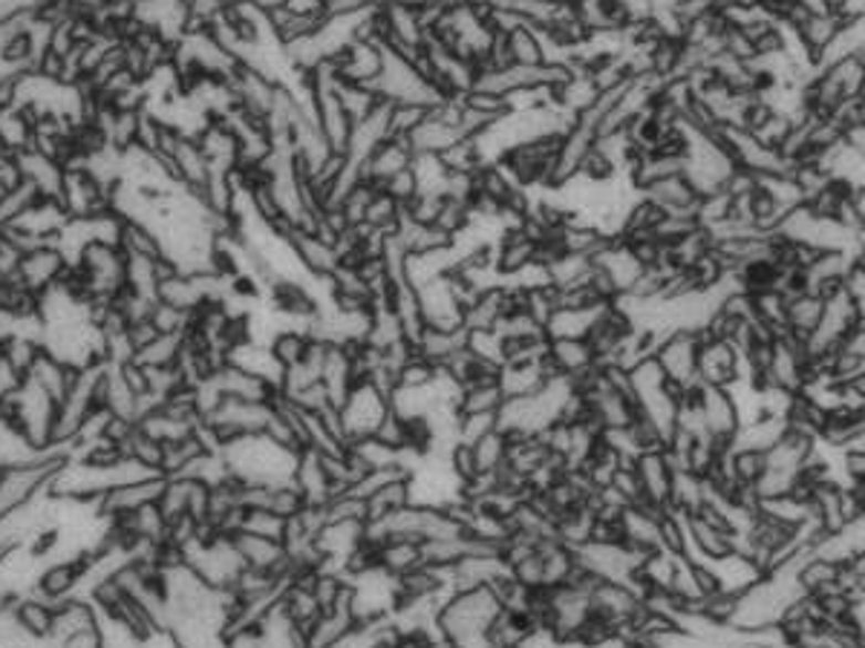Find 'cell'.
I'll return each mask as SVG.
<instances>
[{"label":"cell","mask_w":865,"mask_h":648,"mask_svg":"<svg viewBox=\"0 0 865 648\" xmlns=\"http://www.w3.org/2000/svg\"><path fill=\"white\" fill-rule=\"evenodd\" d=\"M220 456L226 461L231 479L240 484H292L298 473V459L301 452L278 445L269 436H240L231 438L220 447Z\"/></svg>","instance_id":"1"},{"label":"cell","mask_w":865,"mask_h":648,"mask_svg":"<svg viewBox=\"0 0 865 648\" xmlns=\"http://www.w3.org/2000/svg\"><path fill=\"white\" fill-rule=\"evenodd\" d=\"M506 605L491 585L450 594L439 612L441 640L450 648H491V631Z\"/></svg>","instance_id":"2"},{"label":"cell","mask_w":865,"mask_h":648,"mask_svg":"<svg viewBox=\"0 0 865 648\" xmlns=\"http://www.w3.org/2000/svg\"><path fill=\"white\" fill-rule=\"evenodd\" d=\"M3 404H7V418L12 421V427L35 450H61V447L52 445L59 401H52L41 386L32 384L30 378L18 380L9 393H3Z\"/></svg>","instance_id":"3"},{"label":"cell","mask_w":865,"mask_h":648,"mask_svg":"<svg viewBox=\"0 0 865 648\" xmlns=\"http://www.w3.org/2000/svg\"><path fill=\"white\" fill-rule=\"evenodd\" d=\"M698 352H701V332H673V335L660 337L658 349H655V360L660 364L669 384L681 395L692 393L701 378H698Z\"/></svg>","instance_id":"4"},{"label":"cell","mask_w":865,"mask_h":648,"mask_svg":"<svg viewBox=\"0 0 865 648\" xmlns=\"http://www.w3.org/2000/svg\"><path fill=\"white\" fill-rule=\"evenodd\" d=\"M337 412H341L346 441L355 445V441H364V438L375 436L378 424H382L384 416L389 412V398L384 393H378L369 380H358Z\"/></svg>","instance_id":"5"},{"label":"cell","mask_w":865,"mask_h":648,"mask_svg":"<svg viewBox=\"0 0 865 648\" xmlns=\"http://www.w3.org/2000/svg\"><path fill=\"white\" fill-rule=\"evenodd\" d=\"M692 398H696V407L698 412H701L707 436L721 447L733 445V438L739 436L741 430V412L733 393H730L727 386L698 384Z\"/></svg>","instance_id":"6"},{"label":"cell","mask_w":865,"mask_h":648,"mask_svg":"<svg viewBox=\"0 0 865 648\" xmlns=\"http://www.w3.org/2000/svg\"><path fill=\"white\" fill-rule=\"evenodd\" d=\"M70 271H73V265L66 263L61 248L55 242H41V245L23 251L21 260H18L15 280L27 292L41 297L44 292H50L52 285L64 283L70 278Z\"/></svg>","instance_id":"7"},{"label":"cell","mask_w":865,"mask_h":648,"mask_svg":"<svg viewBox=\"0 0 865 648\" xmlns=\"http://www.w3.org/2000/svg\"><path fill=\"white\" fill-rule=\"evenodd\" d=\"M592 265L601 271L603 278L609 280L617 297L635 292V285L640 283L646 271V265L632 254V248L626 245L621 237H612V240L592 257Z\"/></svg>","instance_id":"8"},{"label":"cell","mask_w":865,"mask_h":648,"mask_svg":"<svg viewBox=\"0 0 865 648\" xmlns=\"http://www.w3.org/2000/svg\"><path fill=\"white\" fill-rule=\"evenodd\" d=\"M698 378L701 384L733 386L744 378V360L741 352L725 337L701 335V352H698Z\"/></svg>","instance_id":"9"},{"label":"cell","mask_w":865,"mask_h":648,"mask_svg":"<svg viewBox=\"0 0 865 648\" xmlns=\"http://www.w3.org/2000/svg\"><path fill=\"white\" fill-rule=\"evenodd\" d=\"M87 556H66V560L50 562L46 568L38 571L32 590L41 594L50 603L61 605L66 599L81 597V583H84V571H87Z\"/></svg>","instance_id":"10"},{"label":"cell","mask_w":865,"mask_h":648,"mask_svg":"<svg viewBox=\"0 0 865 648\" xmlns=\"http://www.w3.org/2000/svg\"><path fill=\"white\" fill-rule=\"evenodd\" d=\"M635 475L640 481L644 504L655 510H669L673 504V481L675 470L667 459V450H646L635 459Z\"/></svg>","instance_id":"11"},{"label":"cell","mask_w":865,"mask_h":648,"mask_svg":"<svg viewBox=\"0 0 865 648\" xmlns=\"http://www.w3.org/2000/svg\"><path fill=\"white\" fill-rule=\"evenodd\" d=\"M332 64H335L337 81L373 87L384 70V46L378 41H353L344 46L337 59H332Z\"/></svg>","instance_id":"12"},{"label":"cell","mask_w":865,"mask_h":648,"mask_svg":"<svg viewBox=\"0 0 865 648\" xmlns=\"http://www.w3.org/2000/svg\"><path fill=\"white\" fill-rule=\"evenodd\" d=\"M165 475H156V479L133 481V484H122V488L104 493L96 502L98 516H104L107 522H116V519L127 516L133 510L145 508V504L159 502L161 490H165Z\"/></svg>","instance_id":"13"},{"label":"cell","mask_w":865,"mask_h":648,"mask_svg":"<svg viewBox=\"0 0 865 648\" xmlns=\"http://www.w3.org/2000/svg\"><path fill=\"white\" fill-rule=\"evenodd\" d=\"M211 380L217 384L222 398H235V401L274 404L280 395L278 386H272L263 378H257V375H251V372L240 369V366L235 364H222L220 369L213 372Z\"/></svg>","instance_id":"14"},{"label":"cell","mask_w":865,"mask_h":648,"mask_svg":"<svg viewBox=\"0 0 865 648\" xmlns=\"http://www.w3.org/2000/svg\"><path fill=\"white\" fill-rule=\"evenodd\" d=\"M235 545L240 551L246 568L265 571V574L286 576L292 574V560L283 542L254 536V533H235Z\"/></svg>","instance_id":"15"},{"label":"cell","mask_w":865,"mask_h":648,"mask_svg":"<svg viewBox=\"0 0 865 648\" xmlns=\"http://www.w3.org/2000/svg\"><path fill=\"white\" fill-rule=\"evenodd\" d=\"M640 197L649 199L653 205H658L660 211L669 213V217H696L698 208V190L689 185V179L684 174L664 176L658 182L646 185L640 190Z\"/></svg>","instance_id":"16"},{"label":"cell","mask_w":865,"mask_h":648,"mask_svg":"<svg viewBox=\"0 0 865 648\" xmlns=\"http://www.w3.org/2000/svg\"><path fill=\"white\" fill-rule=\"evenodd\" d=\"M9 608H12V617H15V626L21 628V634L50 646L52 626H55V608H59V605L44 599L41 594H35V590H27V594L12 599Z\"/></svg>","instance_id":"17"},{"label":"cell","mask_w":865,"mask_h":648,"mask_svg":"<svg viewBox=\"0 0 865 648\" xmlns=\"http://www.w3.org/2000/svg\"><path fill=\"white\" fill-rule=\"evenodd\" d=\"M413 159H416V154H413L410 142L387 139L375 147L373 156L364 161V170H361V174H364V179H367V182H373L375 188H384V185H387L393 176L410 168Z\"/></svg>","instance_id":"18"},{"label":"cell","mask_w":865,"mask_h":648,"mask_svg":"<svg viewBox=\"0 0 865 648\" xmlns=\"http://www.w3.org/2000/svg\"><path fill=\"white\" fill-rule=\"evenodd\" d=\"M286 240L289 245L294 248V254H298V260L303 263V269H306L312 278H332V271L341 265L335 245L323 240L321 233L294 228Z\"/></svg>","instance_id":"19"},{"label":"cell","mask_w":865,"mask_h":648,"mask_svg":"<svg viewBox=\"0 0 865 648\" xmlns=\"http://www.w3.org/2000/svg\"><path fill=\"white\" fill-rule=\"evenodd\" d=\"M18 174L21 179L35 185L41 190V197L46 199H59L61 197V185H64V165L59 159H52V156L41 154L35 147L30 150H23V154L15 156Z\"/></svg>","instance_id":"20"},{"label":"cell","mask_w":865,"mask_h":648,"mask_svg":"<svg viewBox=\"0 0 865 648\" xmlns=\"http://www.w3.org/2000/svg\"><path fill=\"white\" fill-rule=\"evenodd\" d=\"M170 170H174V179H177L183 188L199 190L206 188V182L211 179V168H208V159L199 150L197 136H179L174 154H170Z\"/></svg>","instance_id":"21"},{"label":"cell","mask_w":865,"mask_h":648,"mask_svg":"<svg viewBox=\"0 0 865 648\" xmlns=\"http://www.w3.org/2000/svg\"><path fill=\"white\" fill-rule=\"evenodd\" d=\"M843 576H845V565L828 560V556L816 554V551H807L800 562V571H796V583H800L802 594H807V597H820V594H828V590L845 588Z\"/></svg>","instance_id":"22"},{"label":"cell","mask_w":865,"mask_h":648,"mask_svg":"<svg viewBox=\"0 0 865 648\" xmlns=\"http://www.w3.org/2000/svg\"><path fill=\"white\" fill-rule=\"evenodd\" d=\"M497 274L499 280H508L513 274H520L522 269H529V265L536 263V251H540V242L534 237L522 231H506L499 233L497 240Z\"/></svg>","instance_id":"23"},{"label":"cell","mask_w":865,"mask_h":648,"mask_svg":"<svg viewBox=\"0 0 865 648\" xmlns=\"http://www.w3.org/2000/svg\"><path fill=\"white\" fill-rule=\"evenodd\" d=\"M549 357L554 369L565 378H583L586 372H592L597 364L592 343L586 337H557L549 341Z\"/></svg>","instance_id":"24"},{"label":"cell","mask_w":865,"mask_h":648,"mask_svg":"<svg viewBox=\"0 0 865 648\" xmlns=\"http://www.w3.org/2000/svg\"><path fill=\"white\" fill-rule=\"evenodd\" d=\"M226 364L240 366V369L251 372V375H257V378L269 380V384L278 386V389L280 384H283V375H286V369L278 364V357L272 355V349H269L265 343H257V341L237 343L235 349L228 352Z\"/></svg>","instance_id":"25"},{"label":"cell","mask_w":865,"mask_h":648,"mask_svg":"<svg viewBox=\"0 0 865 648\" xmlns=\"http://www.w3.org/2000/svg\"><path fill=\"white\" fill-rule=\"evenodd\" d=\"M612 303H597L588 309H557L545 323V337L557 341V337H588L597 321L609 312Z\"/></svg>","instance_id":"26"},{"label":"cell","mask_w":865,"mask_h":648,"mask_svg":"<svg viewBox=\"0 0 865 648\" xmlns=\"http://www.w3.org/2000/svg\"><path fill=\"white\" fill-rule=\"evenodd\" d=\"M468 346V328H454V332H448V328H433L427 326L421 335H418V341L413 343V349H416L418 357H425L427 364L433 366H445L450 360V357L456 355L459 349H465Z\"/></svg>","instance_id":"27"},{"label":"cell","mask_w":865,"mask_h":648,"mask_svg":"<svg viewBox=\"0 0 865 648\" xmlns=\"http://www.w3.org/2000/svg\"><path fill=\"white\" fill-rule=\"evenodd\" d=\"M75 375H79V369H73V366H66L64 360H59V357H52L50 352H41V355L35 357V364H32L30 375L27 378L32 380V384H38L41 389H44L46 395H50L52 401H64L66 393H70V386H73Z\"/></svg>","instance_id":"28"},{"label":"cell","mask_w":865,"mask_h":648,"mask_svg":"<svg viewBox=\"0 0 865 648\" xmlns=\"http://www.w3.org/2000/svg\"><path fill=\"white\" fill-rule=\"evenodd\" d=\"M462 139V133H459V127H454L450 122H445V118H439L436 113H430V116L425 118V122L418 124L416 130L410 133V147H413V154L421 156H441L445 150H448L450 145H456V142Z\"/></svg>","instance_id":"29"},{"label":"cell","mask_w":865,"mask_h":648,"mask_svg":"<svg viewBox=\"0 0 865 648\" xmlns=\"http://www.w3.org/2000/svg\"><path fill=\"white\" fill-rule=\"evenodd\" d=\"M788 432V418L782 416H759L753 421L741 424L739 436L733 438L730 447H741V450H759L768 452L785 438Z\"/></svg>","instance_id":"30"},{"label":"cell","mask_w":865,"mask_h":648,"mask_svg":"<svg viewBox=\"0 0 865 648\" xmlns=\"http://www.w3.org/2000/svg\"><path fill=\"white\" fill-rule=\"evenodd\" d=\"M822 309H825V297L814 292H805V289H796V292L788 294V332L793 337L805 341L816 326H820Z\"/></svg>","instance_id":"31"},{"label":"cell","mask_w":865,"mask_h":648,"mask_svg":"<svg viewBox=\"0 0 865 648\" xmlns=\"http://www.w3.org/2000/svg\"><path fill=\"white\" fill-rule=\"evenodd\" d=\"M375 562L393 576L410 574V571L425 565V560H421V542H410V540L382 542V545H375Z\"/></svg>","instance_id":"32"},{"label":"cell","mask_w":865,"mask_h":648,"mask_svg":"<svg viewBox=\"0 0 865 648\" xmlns=\"http://www.w3.org/2000/svg\"><path fill=\"white\" fill-rule=\"evenodd\" d=\"M506 404V389L499 380H477L468 384L459 395V416H477V412H499Z\"/></svg>","instance_id":"33"},{"label":"cell","mask_w":865,"mask_h":648,"mask_svg":"<svg viewBox=\"0 0 865 648\" xmlns=\"http://www.w3.org/2000/svg\"><path fill=\"white\" fill-rule=\"evenodd\" d=\"M843 23L845 21L836 15V12H811V15L796 27V32H800L802 41H805V44L811 46V52L820 59V52L834 41L836 32L843 30Z\"/></svg>","instance_id":"34"},{"label":"cell","mask_w":865,"mask_h":648,"mask_svg":"<svg viewBox=\"0 0 865 648\" xmlns=\"http://www.w3.org/2000/svg\"><path fill=\"white\" fill-rule=\"evenodd\" d=\"M118 248H122L127 257H150V260H161V257H165L159 237L147 226H142V222H133V219L122 222Z\"/></svg>","instance_id":"35"},{"label":"cell","mask_w":865,"mask_h":648,"mask_svg":"<svg viewBox=\"0 0 865 648\" xmlns=\"http://www.w3.org/2000/svg\"><path fill=\"white\" fill-rule=\"evenodd\" d=\"M185 341H188V335H156L154 341L147 343V346H142V349L133 355V360L147 366V369L177 366L179 355H183L185 349Z\"/></svg>","instance_id":"36"},{"label":"cell","mask_w":865,"mask_h":648,"mask_svg":"<svg viewBox=\"0 0 865 648\" xmlns=\"http://www.w3.org/2000/svg\"><path fill=\"white\" fill-rule=\"evenodd\" d=\"M508 55H511V64H525V66L545 64L540 30L525 23V27H517L513 32H508Z\"/></svg>","instance_id":"37"},{"label":"cell","mask_w":865,"mask_h":648,"mask_svg":"<svg viewBox=\"0 0 865 648\" xmlns=\"http://www.w3.org/2000/svg\"><path fill=\"white\" fill-rule=\"evenodd\" d=\"M407 504H413L410 479L393 481V484H387V488L375 490V493L367 499V522H378V519L389 516V513L404 510Z\"/></svg>","instance_id":"38"},{"label":"cell","mask_w":865,"mask_h":648,"mask_svg":"<svg viewBox=\"0 0 865 648\" xmlns=\"http://www.w3.org/2000/svg\"><path fill=\"white\" fill-rule=\"evenodd\" d=\"M38 199H44L41 197V190L32 182H27V179H18L12 188L0 194V228H9L12 222H18Z\"/></svg>","instance_id":"39"},{"label":"cell","mask_w":865,"mask_h":648,"mask_svg":"<svg viewBox=\"0 0 865 648\" xmlns=\"http://www.w3.org/2000/svg\"><path fill=\"white\" fill-rule=\"evenodd\" d=\"M194 490H197V481H188V479L165 481V490H161L159 502L156 504H159L161 516H165V522H168V525H174V522H179V519L191 513Z\"/></svg>","instance_id":"40"},{"label":"cell","mask_w":865,"mask_h":648,"mask_svg":"<svg viewBox=\"0 0 865 648\" xmlns=\"http://www.w3.org/2000/svg\"><path fill=\"white\" fill-rule=\"evenodd\" d=\"M309 346H312V337H309L306 328H283L269 341V349H272V355L278 357V364L283 369L303 364Z\"/></svg>","instance_id":"41"},{"label":"cell","mask_w":865,"mask_h":648,"mask_svg":"<svg viewBox=\"0 0 865 648\" xmlns=\"http://www.w3.org/2000/svg\"><path fill=\"white\" fill-rule=\"evenodd\" d=\"M337 95H341V104L350 113L355 124L364 122V118L373 113L378 104L384 102L382 95L375 93L373 87H364V84H344V81H337Z\"/></svg>","instance_id":"42"},{"label":"cell","mask_w":865,"mask_h":648,"mask_svg":"<svg viewBox=\"0 0 865 648\" xmlns=\"http://www.w3.org/2000/svg\"><path fill=\"white\" fill-rule=\"evenodd\" d=\"M473 447L477 452V464H479V475L482 473H497L499 467L506 464L508 459V447H511V438L506 436L502 430H493L488 436H482Z\"/></svg>","instance_id":"43"},{"label":"cell","mask_w":865,"mask_h":648,"mask_svg":"<svg viewBox=\"0 0 865 648\" xmlns=\"http://www.w3.org/2000/svg\"><path fill=\"white\" fill-rule=\"evenodd\" d=\"M404 205H398L396 199L378 190L373 197L367 208V217H364V226L373 228V231H384V233H396L398 222H402Z\"/></svg>","instance_id":"44"},{"label":"cell","mask_w":865,"mask_h":648,"mask_svg":"<svg viewBox=\"0 0 865 648\" xmlns=\"http://www.w3.org/2000/svg\"><path fill=\"white\" fill-rule=\"evenodd\" d=\"M289 519L269 513V510H246L242 513L240 533H254V536H265V540H286Z\"/></svg>","instance_id":"45"},{"label":"cell","mask_w":865,"mask_h":648,"mask_svg":"<svg viewBox=\"0 0 865 648\" xmlns=\"http://www.w3.org/2000/svg\"><path fill=\"white\" fill-rule=\"evenodd\" d=\"M427 116H430V109L421 107V104H393L389 107V139H410V133Z\"/></svg>","instance_id":"46"},{"label":"cell","mask_w":865,"mask_h":648,"mask_svg":"<svg viewBox=\"0 0 865 648\" xmlns=\"http://www.w3.org/2000/svg\"><path fill=\"white\" fill-rule=\"evenodd\" d=\"M150 323H154L159 335H188L194 326V314L183 312L177 306H168V303L159 300L154 312H150Z\"/></svg>","instance_id":"47"},{"label":"cell","mask_w":865,"mask_h":648,"mask_svg":"<svg viewBox=\"0 0 865 648\" xmlns=\"http://www.w3.org/2000/svg\"><path fill=\"white\" fill-rule=\"evenodd\" d=\"M378 190L382 188H375L373 182H367V179H364V182H358L353 190H350V194H346L344 205H341V213H344V219L350 222V226L353 228L364 226V217H367L369 202H373V197L378 194Z\"/></svg>","instance_id":"48"},{"label":"cell","mask_w":865,"mask_h":648,"mask_svg":"<svg viewBox=\"0 0 865 648\" xmlns=\"http://www.w3.org/2000/svg\"><path fill=\"white\" fill-rule=\"evenodd\" d=\"M375 441H382V445L393 447V450H407L410 445V432H407V418H402L396 409L389 407V412L384 416V421L378 424V430H375Z\"/></svg>","instance_id":"49"},{"label":"cell","mask_w":865,"mask_h":648,"mask_svg":"<svg viewBox=\"0 0 865 648\" xmlns=\"http://www.w3.org/2000/svg\"><path fill=\"white\" fill-rule=\"evenodd\" d=\"M499 430V412H477V416H459V441L477 445L479 438Z\"/></svg>","instance_id":"50"},{"label":"cell","mask_w":865,"mask_h":648,"mask_svg":"<svg viewBox=\"0 0 865 648\" xmlns=\"http://www.w3.org/2000/svg\"><path fill=\"white\" fill-rule=\"evenodd\" d=\"M441 205L445 197H436V194H418L410 205H404V213L418 222V226H436V219L441 213Z\"/></svg>","instance_id":"51"},{"label":"cell","mask_w":865,"mask_h":648,"mask_svg":"<svg viewBox=\"0 0 865 648\" xmlns=\"http://www.w3.org/2000/svg\"><path fill=\"white\" fill-rule=\"evenodd\" d=\"M450 470L456 473V479L462 481V484H470L473 479H479V464H477V452L470 445H459L450 450Z\"/></svg>","instance_id":"52"},{"label":"cell","mask_w":865,"mask_h":648,"mask_svg":"<svg viewBox=\"0 0 865 648\" xmlns=\"http://www.w3.org/2000/svg\"><path fill=\"white\" fill-rule=\"evenodd\" d=\"M382 190L396 199L398 205H410L413 199L418 197V179H416V174H413V165L407 170H402V174L393 176V179H389V182L384 185Z\"/></svg>","instance_id":"53"},{"label":"cell","mask_w":865,"mask_h":648,"mask_svg":"<svg viewBox=\"0 0 865 648\" xmlns=\"http://www.w3.org/2000/svg\"><path fill=\"white\" fill-rule=\"evenodd\" d=\"M843 473L851 484H865V447L843 450Z\"/></svg>","instance_id":"54"},{"label":"cell","mask_w":865,"mask_h":648,"mask_svg":"<svg viewBox=\"0 0 865 648\" xmlns=\"http://www.w3.org/2000/svg\"><path fill=\"white\" fill-rule=\"evenodd\" d=\"M367 9V0H323V18H353Z\"/></svg>","instance_id":"55"},{"label":"cell","mask_w":865,"mask_h":648,"mask_svg":"<svg viewBox=\"0 0 865 648\" xmlns=\"http://www.w3.org/2000/svg\"><path fill=\"white\" fill-rule=\"evenodd\" d=\"M55 648H102V634H98V626L87 628V631L66 637V640L59 642Z\"/></svg>","instance_id":"56"},{"label":"cell","mask_w":865,"mask_h":648,"mask_svg":"<svg viewBox=\"0 0 865 648\" xmlns=\"http://www.w3.org/2000/svg\"><path fill=\"white\" fill-rule=\"evenodd\" d=\"M286 9H292L294 15L323 18V0H286Z\"/></svg>","instance_id":"57"},{"label":"cell","mask_w":865,"mask_h":648,"mask_svg":"<svg viewBox=\"0 0 865 648\" xmlns=\"http://www.w3.org/2000/svg\"><path fill=\"white\" fill-rule=\"evenodd\" d=\"M843 7L845 0H822V9H825V12H836V15H840V9Z\"/></svg>","instance_id":"58"},{"label":"cell","mask_w":865,"mask_h":648,"mask_svg":"<svg viewBox=\"0 0 865 648\" xmlns=\"http://www.w3.org/2000/svg\"><path fill=\"white\" fill-rule=\"evenodd\" d=\"M764 0H733V7H741V9H762Z\"/></svg>","instance_id":"59"},{"label":"cell","mask_w":865,"mask_h":648,"mask_svg":"<svg viewBox=\"0 0 865 648\" xmlns=\"http://www.w3.org/2000/svg\"><path fill=\"white\" fill-rule=\"evenodd\" d=\"M133 3H145V0H133Z\"/></svg>","instance_id":"60"},{"label":"cell","mask_w":865,"mask_h":648,"mask_svg":"<svg viewBox=\"0 0 865 648\" xmlns=\"http://www.w3.org/2000/svg\"><path fill=\"white\" fill-rule=\"evenodd\" d=\"M577 3H580V0H577Z\"/></svg>","instance_id":"61"}]
</instances>
